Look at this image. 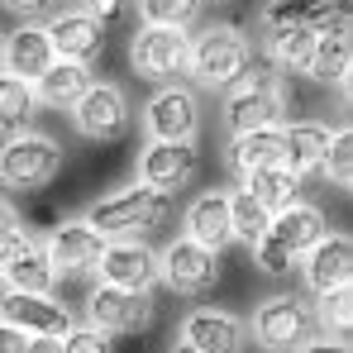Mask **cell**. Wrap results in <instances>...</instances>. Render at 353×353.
Here are the masks:
<instances>
[{
	"label": "cell",
	"mask_w": 353,
	"mask_h": 353,
	"mask_svg": "<svg viewBox=\"0 0 353 353\" xmlns=\"http://www.w3.org/2000/svg\"><path fill=\"white\" fill-rule=\"evenodd\" d=\"M181 234L205 243V248H215V253H225L234 243V234H230V191L191 196V205L181 210Z\"/></svg>",
	"instance_id": "21"
},
{
	"label": "cell",
	"mask_w": 353,
	"mask_h": 353,
	"mask_svg": "<svg viewBox=\"0 0 353 353\" xmlns=\"http://www.w3.org/2000/svg\"><path fill=\"white\" fill-rule=\"evenodd\" d=\"M315 5H320V10H344L349 0H315Z\"/></svg>",
	"instance_id": "42"
},
{
	"label": "cell",
	"mask_w": 353,
	"mask_h": 353,
	"mask_svg": "<svg viewBox=\"0 0 353 353\" xmlns=\"http://www.w3.org/2000/svg\"><path fill=\"white\" fill-rule=\"evenodd\" d=\"M0 320L24 334H53V339L72 330V310L53 292H0Z\"/></svg>",
	"instance_id": "18"
},
{
	"label": "cell",
	"mask_w": 353,
	"mask_h": 353,
	"mask_svg": "<svg viewBox=\"0 0 353 353\" xmlns=\"http://www.w3.org/2000/svg\"><path fill=\"white\" fill-rule=\"evenodd\" d=\"M186 53H191V34L168 24H139V34L129 39V67L158 86L186 77Z\"/></svg>",
	"instance_id": "9"
},
{
	"label": "cell",
	"mask_w": 353,
	"mask_h": 353,
	"mask_svg": "<svg viewBox=\"0 0 353 353\" xmlns=\"http://www.w3.org/2000/svg\"><path fill=\"white\" fill-rule=\"evenodd\" d=\"M91 86V62H72V58H53L48 72L34 81V96L39 105H53V110H72V101Z\"/></svg>",
	"instance_id": "24"
},
{
	"label": "cell",
	"mask_w": 353,
	"mask_h": 353,
	"mask_svg": "<svg viewBox=\"0 0 353 353\" xmlns=\"http://www.w3.org/2000/svg\"><path fill=\"white\" fill-rule=\"evenodd\" d=\"M277 134H282V168H292L296 176L320 172V158H325L330 134H334L330 124H320V119H282Z\"/></svg>",
	"instance_id": "23"
},
{
	"label": "cell",
	"mask_w": 353,
	"mask_h": 353,
	"mask_svg": "<svg viewBox=\"0 0 353 353\" xmlns=\"http://www.w3.org/2000/svg\"><path fill=\"white\" fill-rule=\"evenodd\" d=\"M225 163H230L234 176H248V172H258V168L282 163V134H277V129H243V134H230Z\"/></svg>",
	"instance_id": "25"
},
{
	"label": "cell",
	"mask_w": 353,
	"mask_h": 353,
	"mask_svg": "<svg viewBox=\"0 0 353 353\" xmlns=\"http://www.w3.org/2000/svg\"><path fill=\"white\" fill-rule=\"evenodd\" d=\"M53 58H58V53H53L43 24H29V19H24L14 34L0 39V72H10V77L39 81V77L48 72V62H53Z\"/></svg>",
	"instance_id": "20"
},
{
	"label": "cell",
	"mask_w": 353,
	"mask_h": 353,
	"mask_svg": "<svg viewBox=\"0 0 353 353\" xmlns=\"http://www.w3.org/2000/svg\"><path fill=\"white\" fill-rule=\"evenodd\" d=\"M43 29H48V43H53L58 58L96 62L105 53V19H96L86 5H81V10H58Z\"/></svg>",
	"instance_id": "19"
},
{
	"label": "cell",
	"mask_w": 353,
	"mask_h": 353,
	"mask_svg": "<svg viewBox=\"0 0 353 353\" xmlns=\"http://www.w3.org/2000/svg\"><path fill=\"white\" fill-rule=\"evenodd\" d=\"M34 115H39V96H34V81L0 72V134L29 129V119H34Z\"/></svg>",
	"instance_id": "30"
},
{
	"label": "cell",
	"mask_w": 353,
	"mask_h": 353,
	"mask_svg": "<svg viewBox=\"0 0 353 353\" xmlns=\"http://www.w3.org/2000/svg\"><path fill=\"white\" fill-rule=\"evenodd\" d=\"M292 353H353V349H349V339H334V334H320V339H315V334H305Z\"/></svg>",
	"instance_id": "36"
},
{
	"label": "cell",
	"mask_w": 353,
	"mask_h": 353,
	"mask_svg": "<svg viewBox=\"0 0 353 353\" xmlns=\"http://www.w3.org/2000/svg\"><path fill=\"white\" fill-rule=\"evenodd\" d=\"M334 10H320L315 0H268L263 10H258V34L268 39V34H282V29H296V24H325Z\"/></svg>",
	"instance_id": "29"
},
{
	"label": "cell",
	"mask_w": 353,
	"mask_h": 353,
	"mask_svg": "<svg viewBox=\"0 0 353 353\" xmlns=\"http://www.w3.org/2000/svg\"><path fill=\"white\" fill-rule=\"evenodd\" d=\"M310 325L320 334H334V339H349L353 334V282L344 287H330L310 301Z\"/></svg>",
	"instance_id": "27"
},
{
	"label": "cell",
	"mask_w": 353,
	"mask_h": 353,
	"mask_svg": "<svg viewBox=\"0 0 353 353\" xmlns=\"http://www.w3.org/2000/svg\"><path fill=\"white\" fill-rule=\"evenodd\" d=\"M139 124L148 139H168V143H196L201 134V96L181 81H163L148 105L139 110Z\"/></svg>",
	"instance_id": "10"
},
{
	"label": "cell",
	"mask_w": 353,
	"mask_h": 353,
	"mask_svg": "<svg viewBox=\"0 0 353 353\" xmlns=\"http://www.w3.org/2000/svg\"><path fill=\"white\" fill-rule=\"evenodd\" d=\"M296 268H301V282H305L310 296L330 292V287H344V282H353V239L344 230H334V234L325 230V234L301 253Z\"/></svg>",
	"instance_id": "15"
},
{
	"label": "cell",
	"mask_w": 353,
	"mask_h": 353,
	"mask_svg": "<svg viewBox=\"0 0 353 353\" xmlns=\"http://www.w3.org/2000/svg\"><path fill=\"white\" fill-rule=\"evenodd\" d=\"M205 0H139V19L143 24H168V29H191L201 19Z\"/></svg>",
	"instance_id": "33"
},
{
	"label": "cell",
	"mask_w": 353,
	"mask_h": 353,
	"mask_svg": "<svg viewBox=\"0 0 353 353\" xmlns=\"http://www.w3.org/2000/svg\"><path fill=\"white\" fill-rule=\"evenodd\" d=\"M196 168H201L196 143L148 139V143L139 148V181H148V186H158V191H168V196H176L181 186H191V181H196Z\"/></svg>",
	"instance_id": "17"
},
{
	"label": "cell",
	"mask_w": 353,
	"mask_h": 353,
	"mask_svg": "<svg viewBox=\"0 0 353 353\" xmlns=\"http://www.w3.org/2000/svg\"><path fill=\"white\" fill-rule=\"evenodd\" d=\"M24 239H29V234H24V215L14 210V201H10V196H0V263H5Z\"/></svg>",
	"instance_id": "35"
},
{
	"label": "cell",
	"mask_w": 353,
	"mask_h": 353,
	"mask_svg": "<svg viewBox=\"0 0 353 353\" xmlns=\"http://www.w3.org/2000/svg\"><path fill=\"white\" fill-rule=\"evenodd\" d=\"M239 186H248L268 210H282V205H292L301 201V186H305V176H296L292 168H282V163H272V168H258V172L239 176Z\"/></svg>",
	"instance_id": "26"
},
{
	"label": "cell",
	"mask_w": 353,
	"mask_h": 353,
	"mask_svg": "<svg viewBox=\"0 0 353 353\" xmlns=\"http://www.w3.org/2000/svg\"><path fill=\"white\" fill-rule=\"evenodd\" d=\"M287 72H277L272 62L268 67H248L234 86L225 91V129L230 134H243V129H277L282 119L292 115L287 110Z\"/></svg>",
	"instance_id": "3"
},
{
	"label": "cell",
	"mask_w": 353,
	"mask_h": 353,
	"mask_svg": "<svg viewBox=\"0 0 353 353\" xmlns=\"http://www.w3.org/2000/svg\"><path fill=\"white\" fill-rule=\"evenodd\" d=\"M91 277L105 282V287L153 292V287H158V248H148L143 239H105V248H101Z\"/></svg>",
	"instance_id": "12"
},
{
	"label": "cell",
	"mask_w": 353,
	"mask_h": 353,
	"mask_svg": "<svg viewBox=\"0 0 353 353\" xmlns=\"http://www.w3.org/2000/svg\"><path fill=\"white\" fill-rule=\"evenodd\" d=\"M325 230H330V225H325V210H320V205H310V201H292V205L272 210V220H268L263 239H258L248 253H253V263H258L268 277H287L296 263H301V253L325 234Z\"/></svg>",
	"instance_id": "2"
},
{
	"label": "cell",
	"mask_w": 353,
	"mask_h": 353,
	"mask_svg": "<svg viewBox=\"0 0 353 353\" xmlns=\"http://www.w3.org/2000/svg\"><path fill=\"white\" fill-rule=\"evenodd\" d=\"M320 176H330L339 191L353 186V134H349V124H339V129L330 134V148H325V158H320Z\"/></svg>",
	"instance_id": "32"
},
{
	"label": "cell",
	"mask_w": 353,
	"mask_h": 353,
	"mask_svg": "<svg viewBox=\"0 0 353 353\" xmlns=\"http://www.w3.org/2000/svg\"><path fill=\"white\" fill-rule=\"evenodd\" d=\"M134 0H86V10L96 14V19H115L119 10H129Z\"/></svg>",
	"instance_id": "38"
},
{
	"label": "cell",
	"mask_w": 353,
	"mask_h": 353,
	"mask_svg": "<svg viewBox=\"0 0 353 353\" xmlns=\"http://www.w3.org/2000/svg\"><path fill=\"white\" fill-rule=\"evenodd\" d=\"M0 287L5 292H53L58 287V268L43 248V239H24L5 263H0Z\"/></svg>",
	"instance_id": "22"
},
{
	"label": "cell",
	"mask_w": 353,
	"mask_h": 353,
	"mask_svg": "<svg viewBox=\"0 0 353 353\" xmlns=\"http://www.w3.org/2000/svg\"><path fill=\"white\" fill-rule=\"evenodd\" d=\"M10 14H19V19H34V14H43V5L48 0H0Z\"/></svg>",
	"instance_id": "39"
},
{
	"label": "cell",
	"mask_w": 353,
	"mask_h": 353,
	"mask_svg": "<svg viewBox=\"0 0 353 353\" xmlns=\"http://www.w3.org/2000/svg\"><path fill=\"white\" fill-rule=\"evenodd\" d=\"M62 353H115V339L105 334V330H96V325H77L72 320V330L58 339Z\"/></svg>",
	"instance_id": "34"
},
{
	"label": "cell",
	"mask_w": 353,
	"mask_h": 353,
	"mask_svg": "<svg viewBox=\"0 0 353 353\" xmlns=\"http://www.w3.org/2000/svg\"><path fill=\"white\" fill-rule=\"evenodd\" d=\"M62 172V148L53 134L39 129H14L0 143V186L10 191H39Z\"/></svg>",
	"instance_id": "5"
},
{
	"label": "cell",
	"mask_w": 353,
	"mask_h": 353,
	"mask_svg": "<svg viewBox=\"0 0 353 353\" xmlns=\"http://www.w3.org/2000/svg\"><path fill=\"white\" fill-rule=\"evenodd\" d=\"M24 353H62V344L53 339V334H29V349Z\"/></svg>",
	"instance_id": "40"
},
{
	"label": "cell",
	"mask_w": 353,
	"mask_h": 353,
	"mask_svg": "<svg viewBox=\"0 0 353 353\" xmlns=\"http://www.w3.org/2000/svg\"><path fill=\"white\" fill-rule=\"evenodd\" d=\"M158 282L181 301H201L205 292H215L220 282V253L196 243V239L176 234L163 253H158Z\"/></svg>",
	"instance_id": "8"
},
{
	"label": "cell",
	"mask_w": 353,
	"mask_h": 353,
	"mask_svg": "<svg viewBox=\"0 0 353 353\" xmlns=\"http://www.w3.org/2000/svg\"><path fill=\"white\" fill-rule=\"evenodd\" d=\"M168 353H201V349H196V344H186L181 334H172V344H168Z\"/></svg>",
	"instance_id": "41"
},
{
	"label": "cell",
	"mask_w": 353,
	"mask_h": 353,
	"mask_svg": "<svg viewBox=\"0 0 353 353\" xmlns=\"http://www.w3.org/2000/svg\"><path fill=\"white\" fill-rule=\"evenodd\" d=\"M72 124H77V134L81 139H91V143H115L124 139L129 129H134V101H129V91L119 86V81H96L91 77V86L72 101Z\"/></svg>",
	"instance_id": "6"
},
{
	"label": "cell",
	"mask_w": 353,
	"mask_h": 353,
	"mask_svg": "<svg viewBox=\"0 0 353 353\" xmlns=\"http://www.w3.org/2000/svg\"><path fill=\"white\" fill-rule=\"evenodd\" d=\"M172 210V196L148 186V181H129V186H115L105 191L101 201L86 205V225H96L101 239H143L153 225H163Z\"/></svg>",
	"instance_id": "1"
},
{
	"label": "cell",
	"mask_w": 353,
	"mask_h": 353,
	"mask_svg": "<svg viewBox=\"0 0 353 353\" xmlns=\"http://www.w3.org/2000/svg\"><path fill=\"white\" fill-rule=\"evenodd\" d=\"M305 334H315L310 325V301L296 292H272L258 301L253 320H248V344L268 353H292Z\"/></svg>",
	"instance_id": "7"
},
{
	"label": "cell",
	"mask_w": 353,
	"mask_h": 353,
	"mask_svg": "<svg viewBox=\"0 0 353 353\" xmlns=\"http://www.w3.org/2000/svg\"><path fill=\"white\" fill-rule=\"evenodd\" d=\"M349 72H353V39H349V14L334 10L320 29H315V48L305 62V77L320 86H339L349 91Z\"/></svg>",
	"instance_id": "13"
},
{
	"label": "cell",
	"mask_w": 353,
	"mask_h": 353,
	"mask_svg": "<svg viewBox=\"0 0 353 353\" xmlns=\"http://www.w3.org/2000/svg\"><path fill=\"white\" fill-rule=\"evenodd\" d=\"M181 339L201 353H248V320L225 305H191L181 315Z\"/></svg>",
	"instance_id": "14"
},
{
	"label": "cell",
	"mask_w": 353,
	"mask_h": 353,
	"mask_svg": "<svg viewBox=\"0 0 353 353\" xmlns=\"http://www.w3.org/2000/svg\"><path fill=\"white\" fill-rule=\"evenodd\" d=\"M86 325L105 330L110 339L115 334H143L153 325V292H129V287H105L96 282L86 292Z\"/></svg>",
	"instance_id": "11"
},
{
	"label": "cell",
	"mask_w": 353,
	"mask_h": 353,
	"mask_svg": "<svg viewBox=\"0 0 353 353\" xmlns=\"http://www.w3.org/2000/svg\"><path fill=\"white\" fill-rule=\"evenodd\" d=\"M24 349H29V334L0 320V353H24Z\"/></svg>",
	"instance_id": "37"
},
{
	"label": "cell",
	"mask_w": 353,
	"mask_h": 353,
	"mask_svg": "<svg viewBox=\"0 0 353 353\" xmlns=\"http://www.w3.org/2000/svg\"><path fill=\"white\" fill-rule=\"evenodd\" d=\"M43 248H48L58 277H91V272H96V258H101V248H105V239H101L96 225H86V220L77 215V220L53 225L48 239H43Z\"/></svg>",
	"instance_id": "16"
},
{
	"label": "cell",
	"mask_w": 353,
	"mask_h": 353,
	"mask_svg": "<svg viewBox=\"0 0 353 353\" xmlns=\"http://www.w3.org/2000/svg\"><path fill=\"white\" fill-rule=\"evenodd\" d=\"M310 48H315V24H296V29H282V34L263 39V53H268V62L277 72H305Z\"/></svg>",
	"instance_id": "28"
},
{
	"label": "cell",
	"mask_w": 353,
	"mask_h": 353,
	"mask_svg": "<svg viewBox=\"0 0 353 353\" xmlns=\"http://www.w3.org/2000/svg\"><path fill=\"white\" fill-rule=\"evenodd\" d=\"M248 67H253V43L239 24H205L201 34H191L186 77L201 91H230Z\"/></svg>",
	"instance_id": "4"
},
{
	"label": "cell",
	"mask_w": 353,
	"mask_h": 353,
	"mask_svg": "<svg viewBox=\"0 0 353 353\" xmlns=\"http://www.w3.org/2000/svg\"><path fill=\"white\" fill-rule=\"evenodd\" d=\"M268 220H272V210H268L248 186H234V191H230V234H234V243L253 248V243L263 239V230H268Z\"/></svg>",
	"instance_id": "31"
}]
</instances>
